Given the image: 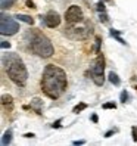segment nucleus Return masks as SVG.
<instances>
[{
  "label": "nucleus",
  "mask_w": 137,
  "mask_h": 146,
  "mask_svg": "<svg viewBox=\"0 0 137 146\" xmlns=\"http://www.w3.org/2000/svg\"><path fill=\"white\" fill-rule=\"evenodd\" d=\"M68 86V78L66 72L56 65H46L43 70V77H41V90L44 94L50 99H58L62 96Z\"/></svg>",
  "instance_id": "obj_1"
},
{
  "label": "nucleus",
  "mask_w": 137,
  "mask_h": 146,
  "mask_svg": "<svg viewBox=\"0 0 137 146\" xmlns=\"http://www.w3.org/2000/svg\"><path fill=\"white\" fill-rule=\"evenodd\" d=\"M2 65L7 77L19 87H24L28 80V71L27 66L22 62V59L16 53H5L2 56Z\"/></svg>",
  "instance_id": "obj_2"
},
{
  "label": "nucleus",
  "mask_w": 137,
  "mask_h": 146,
  "mask_svg": "<svg viewBox=\"0 0 137 146\" xmlns=\"http://www.w3.org/2000/svg\"><path fill=\"white\" fill-rule=\"evenodd\" d=\"M30 49L32 50V53H36L40 58H50L55 53V47L44 34H41L40 31L31 33V40H30Z\"/></svg>",
  "instance_id": "obj_3"
},
{
  "label": "nucleus",
  "mask_w": 137,
  "mask_h": 146,
  "mask_svg": "<svg viewBox=\"0 0 137 146\" xmlns=\"http://www.w3.org/2000/svg\"><path fill=\"white\" fill-rule=\"evenodd\" d=\"M103 71H105V58H103V55L97 53V58L91 62V66H90L91 80L96 86H103V83H105Z\"/></svg>",
  "instance_id": "obj_4"
},
{
  "label": "nucleus",
  "mask_w": 137,
  "mask_h": 146,
  "mask_svg": "<svg viewBox=\"0 0 137 146\" xmlns=\"http://www.w3.org/2000/svg\"><path fill=\"white\" fill-rule=\"evenodd\" d=\"M19 30H21L19 24L13 18L2 13V16H0V34H2V36H13V34H16Z\"/></svg>",
  "instance_id": "obj_5"
},
{
  "label": "nucleus",
  "mask_w": 137,
  "mask_h": 146,
  "mask_svg": "<svg viewBox=\"0 0 137 146\" xmlns=\"http://www.w3.org/2000/svg\"><path fill=\"white\" fill-rule=\"evenodd\" d=\"M65 21L68 25H74V24H80L84 21V13L81 11L80 6L77 5H72L66 9L65 12Z\"/></svg>",
  "instance_id": "obj_6"
},
{
  "label": "nucleus",
  "mask_w": 137,
  "mask_h": 146,
  "mask_svg": "<svg viewBox=\"0 0 137 146\" xmlns=\"http://www.w3.org/2000/svg\"><path fill=\"white\" fill-rule=\"evenodd\" d=\"M40 18L44 22L46 27H49V28H56V27H59V24H61V15L56 11H49L44 16H40Z\"/></svg>",
  "instance_id": "obj_7"
},
{
  "label": "nucleus",
  "mask_w": 137,
  "mask_h": 146,
  "mask_svg": "<svg viewBox=\"0 0 137 146\" xmlns=\"http://www.w3.org/2000/svg\"><path fill=\"white\" fill-rule=\"evenodd\" d=\"M41 106H43V100H41V99H38V98H34V99L31 100V105H30V108H31V109H34L37 114H41Z\"/></svg>",
  "instance_id": "obj_8"
},
{
  "label": "nucleus",
  "mask_w": 137,
  "mask_h": 146,
  "mask_svg": "<svg viewBox=\"0 0 137 146\" xmlns=\"http://www.w3.org/2000/svg\"><path fill=\"white\" fill-rule=\"evenodd\" d=\"M13 18H15V19H18V21H21V22L28 24V25H32V24H34V19L31 18V16L24 15V13H16V15L13 16Z\"/></svg>",
  "instance_id": "obj_9"
},
{
  "label": "nucleus",
  "mask_w": 137,
  "mask_h": 146,
  "mask_svg": "<svg viewBox=\"0 0 137 146\" xmlns=\"http://www.w3.org/2000/svg\"><path fill=\"white\" fill-rule=\"evenodd\" d=\"M11 142H12V130L9 128V130L5 131V134H3V137H2V145H3V146L11 145Z\"/></svg>",
  "instance_id": "obj_10"
},
{
  "label": "nucleus",
  "mask_w": 137,
  "mask_h": 146,
  "mask_svg": "<svg viewBox=\"0 0 137 146\" xmlns=\"http://www.w3.org/2000/svg\"><path fill=\"white\" fill-rule=\"evenodd\" d=\"M2 105L3 106H9V108H12V105H13V98L11 96V94H2Z\"/></svg>",
  "instance_id": "obj_11"
},
{
  "label": "nucleus",
  "mask_w": 137,
  "mask_h": 146,
  "mask_svg": "<svg viewBox=\"0 0 137 146\" xmlns=\"http://www.w3.org/2000/svg\"><path fill=\"white\" fill-rule=\"evenodd\" d=\"M108 78H109V81L112 83L114 86H119V84H121V80H119V77H118V75H116L114 71H111V72H109Z\"/></svg>",
  "instance_id": "obj_12"
},
{
  "label": "nucleus",
  "mask_w": 137,
  "mask_h": 146,
  "mask_svg": "<svg viewBox=\"0 0 137 146\" xmlns=\"http://www.w3.org/2000/svg\"><path fill=\"white\" fill-rule=\"evenodd\" d=\"M15 3H16V0H2L0 7H2V11H5V9H7V7H12Z\"/></svg>",
  "instance_id": "obj_13"
},
{
  "label": "nucleus",
  "mask_w": 137,
  "mask_h": 146,
  "mask_svg": "<svg viewBox=\"0 0 137 146\" xmlns=\"http://www.w3.org/2000/svg\"><path fill=\"white\" fill-rule=\"evenodd\" d=\"M87 104H84V102H81V104H78V105H75L74 106V109H72V112L74 114H80L81 111H84V109H87Z\"/></svg>",
  "instance_id": "obj_14"
},
{
  "label": "nucleus",
  "mask_w": 137,
  "mask_h": 146,
  "mask_svg": "<svg viewBox=\"0 0 137 146\" xmlns=\"http://www.w3.org/2000/svg\"><path fill=\"white\" fill-rule=\"evenodd\" d=\"M99 19L103 24H108L109 22V16L106 15V12H99Z\"/></svg>",
  "instance_id": "obj_15"
},
{
  "label": "nucleus",
  "mask_w": 137,
  "mask_h": 146,
  "mask_svg": "<svg viewBox=\"0 0 137 146\" xmlns=\"http://www.w3.org/2000/svg\"><path fill=\"white\" fill-rule=\"evenodd\" d=\"M102 108H103V109H115L116 104H115V102H106V104L102 105Z\"/></svg>",
  "instance_id": "obj_16"
},
{
  "label": "nucleus",
  "mask_w": 137,
  "mask_h": 146,
  "mask_svg": "<svg viewBox=\"0 0 137 146\" xmlns=\"http://www.w3.org/2000/svg\"><path fill=\"white\" fill-rule=\"evenodd\" d=\"M128 98H130V96H128V93H127L125 90H122V92H121V94H119V99H121V102H122V104L128 102Z\"/></svg>",
  "instance_id": "obj_17"
},
{
  "label": "nucleus",
  "mask_w": 137,
  "mask_h": 146,
  "mask_svg": "<svg viewBox=\"0 0 137 146\" xmlns=\"http://www.w3.org/2000/svg\"><path fill=\"white\" fill-rule=\"evenodd\" d=\"M100 43H102L100 37H96V47H95V50H96V53H100Z\"/></svg>",
  "instance_id": "obj_18"
},
{
  "label": "nucleus",
  "mask_w": 137,
  "mask_h": 146,
  "mask_svg": "<svg viewBox=\"0 0 137 146\" xmlns=\"http://www.w3.org/2000/svg\"><path fill=\"white\" fill-rule=\"evenodd\" d=\"M96 9H97L99 12H105V5H103V2H102V0L96 5Z\"/></svg>",
  "instance_id": "obj_19"
},
{
  "label": "nucleus",
  "mask_w": 137,
  "mask_h": 146,
  "mask_svg": "<svg viewBox=\"0 0 137 146\" xmlns=\"http://www.w3.org/2000/svg\"><path fill=\"white\" fill-rule=\"evenodd\" d=\"M0 46H2V49H11V43H9V41H5V40H2V43H0Z\"/></svg>",
  "instance_id": "obj_20"
},
{
  "label": "nucleus",
  "mask_w": 137,
  "mask_h": 146,
  "mask_svg": "<svg viewBox=\"0 0 137 146\" xmlns=\"http://www.w3.org/2000/svg\"><path fill=\"white\" fill-rule=\"evenodd\" d=\"M25 5H27V7H30V9H36V3L31 2V0H27V2H25Z\"/></svg>",
  "instance_id": "obj_21"
},
{
  "label": "nucleus",
  "mask_w": 137,
  "mask_h": 146,
  "mask_svg": "<svg viewBox=\"0 0 137 146\" xmlns=\"http://www.w3.org/2000/svg\"><path fill=\"white\" fill-rule=\"evenodd\" d=\"M131 133H133V140L137 142V127H133L131 128Z\"/></svg>",
  "instance_id": "obj_22"
},
{
  "label": "nucleus",
  "mask_w": 137,
  "mask_h": 146,
  "mask_svg": "<svg viewBox=\"0 0 137 146\" xmlns=\"http://www.w3.org/2000/svg\"><path fill=\"white\" fill-rule=\"evenodd\" d=\"M61 123H62V119H58V121H55V123L52 124V127H53V128H59V127H61Z\"/></svg>",
  "instance_id": "obj_23"
},
{
  "label": "nucleus",
  "mask_w": 137,
  "mask_h": 146,
  "mask_svg": "<svg viewBox=\"0 0 137 146\" xmlns=\"http://www.w3.org/2000/svg\"><path fill=\"white\" fill-rule=\"evenodd\" d=\"M115 131H116V130H109L108 133H105V137H111V136H112Z\"/></svg>",
  "instance_id": "obj_24"
},
{
  "label": "nucleus",
  "mask_w": 137,
  "mask_h": 146,
  "mask_svg": "<svg viewBox=\"0 0 137 146\" xmlns=\"http://www.w3.org/2000/svg\"><path fill=\"white\" fill-rule=\"evenodd\" d=\"M91 121H93V123H97V121H99V118H97L96 114H93V115H91Z\"/></svg>",
  "instance_id": "obj_25"
},
{
  "label": "nucleus",
  "mask_w": 137,
  "mask_h": 146,
  "mask_svg": "<svg viewBox=\"0 0 137 146\" xmlns=\"http://www.w3.org/2000/svg\"><path fill=\"white\" fill-rule=\"evenodd\" d=\"M84 143H85L84 140H74L72 142V145H84Z\"/></svg>",
  "instance_id": "obj_26"
},
{
  "label": "nucleus",
  "mask_w": 137,
  "mask_h": 146,
  "mask_svg": "<svg viewBox=\"0 0 137 146\" xmlns=\"http://www.w3.org/2000/svg\"><path fill=\"white\" fill-rule=\"evenodd\" d=\"M24 137H28V139H30V137H36V134H34V133H25Z\"/></svg>",
  "instance_id": "obj_27"
},
{
  "label": "nucleus",
  "mask_w": 137,
  "mask_h": 146,
  "mask_svg": "<svg viewBox=\"0 0 137 146\" xmlns=\"http://www.w3.org/2000/svg\"><path fill=\"white\" fill-rule=\"evenodd\" d=\"M102 2H108V0H102Z\"/></svg>",
  "instance_id": "obj_28"
},
{
  "label": "nucleus",
  "mask_w": 137,
  "mask_h": 146,
  "mask_svg": "<svg viewBox=\"0 0 137 146\" xmlns=\"http://www.w3.org/2000/svg\"><path fill=\"white\" fill-rule=\"evenodd\" d=\"M134 89H136V90H137V86H136V87H134Z\"/></svg>",
  "instance_id": "obj_29"
}]
</instances>
